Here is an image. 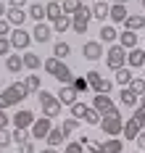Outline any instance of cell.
I'll list each match as a JSON object with an SVG mask.
<instances>
[{
	"label": "cell",
	"mask_w": 145,
	"mask_h": 153,
	"mask_svg": "<svg viewBox=\"0 0 145 153\" xmlns=\"http://www.w3.org/2000/svg\"><path fill=\"white\" fill-rule=\"evenodd\" d=\"M29 16L40 24L42 19H48V11H45V5H42V3H32V5H29Z\"/></svg>",
	"instance_id": "d4e9b609"
},
{
	"label": "cell",
	"mask_w": 145,
	"mask_h": 153,
	"mask_svg": "<svg viewBox=\"0 0 145 153\" xmlns=\"http://www.w3.org/2000/svg\"><path fill=\"white\" fill-rule=\"evenodd\" d=\"M82 119H84V122H87V124H100V119H103V116H100V114H98L95 108H87V111H84V116H82Z\"/></svg>",
	"instance_id": "74e56055"
},
{
	"label": "cell",
	"mask_w": 145,
	"mask_h": 153,
	"mask_svg": "<svg viewBox=\"0 0 145 153\" xmlns=\"http://www.w3.org/2000/svg\"><path fill=\"white\" fill-rule=\"evenodd\" d=\"M11 140H13V143H16V145H21V143H27V140H29V132H27V129H13V132H11Z\"/></svg>",
	"instance_id": "8d00e7d4"
},
{
	"label": "cell",
	"mask_w": 145,
	"mask_h": 153,
	"mask_svg": "<svg viewBox=\"0 0 145 153\" xmlns=\"http://www.w3.org/2000/svg\"><path fill=\"white\" fill-rule=\"evenodd\" d=\"M55 79H58V85H71L74 82V74H71V69L66 63H61V69L55 71Z\"/></svg>",
	"instance_id": "603a6c76"
},
{
	"label": "cell",
	"mask_w": 145,
	"mask_h": 153,
	"mask_svg": "<svg viewBox=\"0 0 145 153\" xmlns=\"http://www.w3.org/2000/svg\"><path fill=\"white\" fill-rule=\"evenodd\" d=\"M27 16H29V11H24V8H13V5L5 11V19H8L13 27H21V24L27 21Z\"/></svg>",
	"instance_id": "7c38bea8"
},
{
	"label": "cell",
	"mask_w": 145,
	"mask_h": 153,
	"mask_svg": "<svg viewBox=\"0 0 145 153\" xmlns=\"http://www.w3.org/2000/svg\"><path fill=\"white\" fill-rule=\"evenodd\" d=\"M8 34H11V21L0 19V37H8Z\"/></svg>",
	"instance_id": "7dc6e473"
},
{
	"label": "cell",
	"mask_w": 145,
	"mask_h": 153,
	"mask_svg": "<svg viewBox=\"0 0 145 153\" xmlns=\"http://www.w3.org/2000/svg\"><path fill=\"white\" fill-rule=\"evenodd\" d=\"M84 111H87V106H84L82 100H77V103L71 106V116H74V119H82V116H84Z\"/></svg>",
	"instance_id": "b9f144b4"
},
{
	"label": "cell",
	"mask_w": 145,
	"mask_h": 153,
	"mask_svg": "<svg viewBox=\"0 0 145 153\" xmlns=\"http://www.w3.org/2000/svg\"><path fill=\"white\" fill-rule=\"evenodd\" d=\"M140 148H143V153H145V129H140V135H137V140H135Z\"/></svg>",
	"instance_id": "f5cc1de1"
},
{
	"label": "cell",
	"mask_w": 145,
	"mask_h": 153,
	"mask_svg": "<svg viewBox=\"0 0 145 153\" xmlns=\"http://www.w3.org/2000/svg\"><path fill=\"white\" fill-rule=\"evenodd\" d=\"M108 13H111V5H108V3L98 0L95 5H92V16H95V19H100V21H103V19H108Z\"/></svg>",
	"instance_id": "cb8c5ba5"
},
{
	"label": "cell",
	"mask_w": 145,
	"mask_h": 153,
	"mask_svg": "<svg viewBox=\"0 0 145 153\" xmlns=\"http://www.w3.org/2000/svg\"><path fill=\"white\" fill-rule=\"evenodd\" d=\"M127 8H124V5H119V3H113L111 5V13H108V19H111L113 24H124V21H127Z\"/></svg>",
	"instance_id": "d6986e66"
},
{
	"label": "cell",
	"mask_w": 145,
	"mask_h": 153,
	"mask_svg": "<svg viewBox=\"0 0 145 153\" xmlns=\"http://www.w3.org/2000/svg\"><path fill=\"white\" fill-rule=\"evenodd\" d=\"M82 56H84L87 61H100V58H103V45L95 42V40H90V42L82 45Z\"/></svg>",
	"instance_id": "ba28073f"
},
{
	"label": "cell",
	"mask_w": 145,
	"mask_h": 153,
	"mask_svg": "<svg viewBox=\"0 0 145 153\" xmlns=\"http://www.w3.org/2000/svg\"><path fill=\"white\" fill-rule=\"evenodd\" d=\"M143 8H145V0H143Z\"/></svg>",
	"instance_id": "91938a15"
},
{
	"label": "cell",
	"mask_w": 145,
	"mask_h": 153,
	"mask_svg": "<svg viewBox=\"0 0 145 153\" xmlns=\"http://www.w3.org/2000/svg\"><path fill=\"white\" fill-rule=\"evenodd\" d=\"M61 8H64V13L74 16V13L82 8V0H64V3H61Z\"/></svg>",
	"instance_id": "d6a6232c"
},
{
	"label": "cell",
	"mask_w": 145,
	"mask_h": 153,
	"mask_svg": "<svg viewBox=\"0 0 145 153\" xmlns=\"http://www.w3.org/2000/svg\"><path fill=\"white\" fill-rule=\"evenodd\" d=\"M69 53H71V45H69V42H55V45H53V56L61 58V61H64Z\"/></svg>",
	"instance_id": "f546056e"
},
{
	"label": "cell",
	"mask_w": 145,
	"mask_h": 153,
	"mask_svg": "<svg viewBox=\"0 0 145 153\" xmlns=\"http://www.w3.org/2000/svg\"><path fill=\"white\" fill-rule=\"evenodd\" d=\"M5 69H8L11 74H18V71L24 69V58H21V56H8V58H5Z\"/></svg>",
	"instance_id": "7402d4cb"
},
{
	"label": "cell",
	"mask_w": 145,
	"mask_h": 153,
	"mask_svg": "<svg viewBox=\"0 0 145 153\" xmlns=\"http://www.w3.org/2000/svg\"><path fill=\"white\" fill-rule=\"evenodd\" d=\"M24 82H27L29 92H40V90H42V87H40V76H37V74H29L27 79H24Z\"/></svg>",
	"instance_id": "60d3db41"
},
{
	"label": "cell",
	"mask_w": 145,
	"mask_h": 153,
	"mask_svg": "<svg viewBox=\"0 0 145 153\" xmlns=\"http://www.w3.org/2000/svg\"><path fill=\"white\" fill-rule=\"evenodd\" d=\"M129 87H132V90L143 98V95H145V79H143V76H135V79L129 82Z\"/></svg>",
	"instance_id": "f35d334b"
},
{
	"label": "cell",
	"mask_w": 145,
	"mask_h": 153,
	"mask_svg": "<svg viewBox=\"0 0 145 153\" xmlns=\"http://www.w3.org/2000/svg\"><path fill=\"white\" fill-rule=\"evenodd\" d=\"M119 45L124 48V50H132V48H137V32L124 29L121 34H119Z\"/></svg>",
	"instance_id": "e0dca14e"
},
{
	"label": "cell",
	"mask_w": 145,
	"mask_h": 153,
	"mask_svg": "<svg viewBox=\"0 0 145 153\" xmlns=\"http://www.w3.org/2000/svg\"><path fill=\"white\" fill-rule=\"evenodd\" d=\"M71 85H74V90L79 92V95L90 90V82H87V76H74V82H71Z\"/></svg>",
	"instance_id": "d590c367"
},
{
	"label": "cell",
	"mask_w": 145,
	"mask_h": 153,
	"mask_svg": "<svg viewBox=\"0 0 145 153\" xmlns=\"http://www.w3.org/2000/svg\"><path fill=\"white\" fill-rule=\"evenodd\" d=\"M127 63H129V69L145 66V50H143V48H132V50L127 53Z\"/></svg>",
	"instance_id": "5bb4252c"
},
{
	"label": "cell",
	"mask_w": 145,
	"mask_h": 153,
	"mask_svg": "<svg viewBox=\"0 0 145 153\" xmlns=\"http://www.w3.org/2000/svg\"><path fill=\"white\" fill-rule=\"evenodd\" d=\"M18 153H34V145L27 140V143H21V145H18Z\"/></svg>",
	"instance_id": "f907efd6"
},
{
	"label": "cell",
	"mask_w": 145,
	"mask_h": 153,
	"mask_svg": "<svg viewBox=\"0 0 145 153\" xmlns=\"http://www.w3.org/2000/svg\"><path fill=\"white\" fill-rule=\"evenodd\" d=\"M61 129H64V135L69 137L71 132L79 129V119H74V116H71V119H64V122H61Z\"/></svg>",
	"instance_id": "1f68e13d"
},
{
	"label": "cell",
	"mask_w": 145,
	"mask_h": 153,
	"mask_svg": "<svg viewBox=\"0 0 145 153\" xmlns=\"http://www.w3.org/2000/svg\"><path fill=\"white\" fill-rule=\"evenodd\" d=\"M124 143L121 140H103L100 143V153H121Z\"/></svg>",
	"instance_id": "44dd1931"
},
{
	"label": "cell",
	"mask_w": 145,
	"mask_h": 153,
	"mask_svg": "<svg viewBox=\"0 0 145 153\" xmlns=\"http://www.w3.org/2000/svg\"><path fill=\"white\" fill-rule=\"evenodd\" d=\"M124 61H127V50L121 45H111L108 48V53H106V63H108V69H121L124 66Z\"/></svg>",
	"instance_id": "277c9868"
},
{
	"label": "cell",
	"mask_w": 145,
	"mask_h": 153,
	"mask_svg": "<svg viewBox=\"0 0 145 153\" xmlns=\"http://www.w3.org/2000/svg\"><path fill=\"white\" fill-rule=\"evenodd\" d=\"M84 148H87L90 153H100V143H92V140L87 137V140H84Z\"/></svg>",
	"instance_id": "681fc988"
},
{
	"label": "cell",
	"mask_w": 145,
	"mask_h": 153,
	"mask_svg": "<svg viewBox=\"0 0 145 153\" xmlns=\"http://www.w3.org/2000/svg\"><path fill=\"white\" fill-rule=\"evenodd\" d=\"M84 76H87L90 87H92L95 92H103V95H108V92H111L113 82H111V79H103V74H100V71H87Z\"/></svg>",
	"instance_id": "5b68a950"
},
{
	"label": "cell",
	"mask_w": 145,
	"mask_h": 153,
	"mask_svg": "<svg viewBox=\"0 0 145 153\" xmlns=\"http://www.w3.org/2000/svg\"><path fill=\"white\" fill-rule=\"evenodd\" d=\"M116 3H119V5H124V3H127V0H116Z\"/></svg>",
	"instance_id": "6f0895ef"
},
{
	"label": "cell",
	"mask_w": 145,
	"mask_h": 153,
	"mask_svg": "<svg viewBox=\"0 0 145 153\" xmlns=\"http://www.w3.org/2000/svg\"><path fill=\"white\" fill-rule=\"evenodd\" d=\"M13 140H11V132L8 129H0V148H8Z\"/></svg>",
	"instance_id": "f6af8a7d"
},
{
	"label": "cell",
	"mask_w": 145,
	"mask_h": 153,
	"mask_svg": "<svg viewBox=\"0 0 145 153\" xmlns=\"http://www.w3.org/2000/svg\"><path fill=\"white\" fill-rule=\"evenodd\" d=\"M8 124H11V116H8L5 111H0V129H5Z\"/></svg>",
	"instance_id": "816d5d0a"
},
{
	"label": "cell",
	"mask_w": 145,
	"mask_h": 153,
	"mask_svg": "<svg viewBox=\"0 0 145 153\" xmlns=\"http://www.w3.org/2000/svg\"><path fill=\"white\" fill-rule=\"evenodd\" d=\"M100 40L103 42H113V40H119V32L113 27H100Z\"/></svg>",
	"instance_id": "836d02e7"
},
{
	"label": "cell",
	"mask_w": 145,
	"mask_h": 153,
	"mask_svg": "<svg viewBox=\"0 0 145 153\" xmlns=\"http://www.w3.org/2000/svg\"><path fill=\"white\" fill-rule=\"evenodd\" d=\"M11 122H13V127H18V129H29L34 124V114L24 108V111H18L16 116H11Z\"/></svg>",
	"instance_id": "9c48e42d"
},
{
	"label": "cell",
	"mask_w": 145,
	"mask_h": 153,
	"mask_svg": "<svg viewBox=\"0 0 145 153\" xmlns=\"http://www.w3.org/2000/svg\"><path fill=\"white\" fill-rule=\"evenodd\" d=\"M119 100H121V106L135 108L137 103H140V95L132 90V87H121V92H119Z\"/></svg>",
	"instance_id": "8fae6325"
},
{
	"label": "cell",
	"mask_w": 145,
	"mask_h": 153,
	"mask_svg": "<svg viewBox=\"0 0 145 153\" xmlns=\"http://www.w3.org/2000/svg\"><path fill=\"white\" fill-rule=\"evenodd\" d=\"M45 140H48V145H50V148H55V145H61V143L66 140V135H64V129H50Z\"/></svg>",
	"instance_id": "83f0119b"
},
{
	"label": "cell",
	"mask_w": 145,
	"mask_h": 153,
	"mask_svg": "<svg viewBox=\"0 0 145 153\" xmlns=\"http://www.w3.org/2000/svg\"><path fill=\"white\" fill-rule=\"evenodd\" d=\"M8 3H11L13 8H24V5H27V0H8Z\"/></svg>",
	"instance_id": "db71d44e"
},
{
	"label": "cell",
	"mask_w": 145,
	"mask_h": 153,
	"mask_svg": "<svg viewBox=\"0 0 145 153\" xmlns=\"http://www.w3.org/2000/svg\"><path fill=\"white\" fill-rule=\"evenodd\" d=\"M140 103H143V106H145V98H140Z\"/></svg>",
	"instance_id": "680465c9"
},
{
	"label": "cell",
	"mask_w": 145,
	"mask_h": 153,
	"mask_svg": "<svg viewBox=\"0 0 145 153\" xmlns=\"http://www.w3.org/2000/svg\"><path fill=\"white\" fill-rule=\"evenodd\" d=\"M132 79H135L132 69H124V66H121V69H116V82H119L121 87H129V82H132Z\"/></svg>",
	"instance_id": "484cf974"
},
{
	"label": "cell",
	"mask_w": 145,
	"mask_h": 153,
	"mask_svg": "<svg viewBox=\"0 0 145 153\" xmlns=\"http://www.w3.org/2000/svg\"><path fill=\"white\" fill-rule=\"evenodd\" d=\"M45 11H48V19H50V21H55V19H61V16H64L61 3H48V5H45Z\"/></svg>",
	"instance_id": "f1b7e54d"
},
{
	"label": "cell",
	"mask_w": 145,
	"mask_h": 153,
	"mask_svg": "<svg viewBox=\"0 0 145 153\" xmlns=\"http://www.w3.org/2000/svg\"><path fill=\"white\" fill-rule=\"evenodd\" d=\"M64 153H84V145H82L79 140H74V143H69L64 148Z\"/></svg>",
	"instance_id": "ee69618b"
},
{
	"label": "cell",
	"mask_w": 145,
	"mask_h": 153,
	"mask_svg": "<svg viewBox=\"0 0 145 153\" xmlns=\"http://www.w3.org/2000/svg\"><path fill=\"white\" fill-rule=\"evenodd\" d=\"M61 106H64V103H61L58 98L50 100V103H45V106H42V116H48V119H58V116H61Z\"/></svg>",
	"instance_id": "ac0fdd59"
},
{
	"label": "cell",
	"mask_w": 145,
	"mask_h": 153,
	"mask_svg": "<svg viewBox=\"0 0 145 153\" xmlns=\"http://www.w3.org/2000/svg\"><path fill=\"white\" fill-rule=\"evenodd\" d=\"M58 95H53V92H48V90H40L37 92V100H40V106H45V103H50V100H55Z\"/></svg>",
	"instance_id": "7bdbcfd3"
},
{
	"label": "cell",
	"mask_w": 145,
	"mask_h": 153,
	"mask_svg": "<svg viewBox=\"0 0 145 153\" xmlns=\"http://www.w3.org/2000/svg\"><path fill=\"white\" fill-rule=\"evenodd\" d=\"M5 11H8V8H5V5L0 3V19H5Z\"/></svg>",
	"instance_id": "11a10c76"
},
{
	"label": "cell",
	"mask_w": 145,
	"mask_h": 153,
	"mask_svg": "<svg viewBox=\"0 0 145 153\" xmlns=\"http://www.w3.org/2000/svg\"><path fill=\"white\" fill-rule=\"evenodd\" d=\"M13 48H11V40L8 37H0V56H8Z\"/></svg>",
	"instance_id": "bcb514c9"
},
{
	"label": "cell",
	"mask_w": 145,
	"mask_h": 153,
	"mask_svg": "<svg viewBox=\"0 0 145 153\" xmlns=\"http://www.w3.org/2000/svg\"><path fill=\"white\" fill-rule=\"evenodd\" d=\"M0 151H3V148H0Z\"/></svg>",
	"instance_id": "94428289"
},
{
	"label": "cell",
	"mask_w": 145,
	"mask_h": 153,
	"mask_svg": "<svg viewBox=\"0 0 145 153\" xmlns=\"http://www.w3.org/2000/svg\"><path fill=\"white\" fill-rule=\"evenodd\" d=\"M90 19H92V8L82 5L79 11L71 16V29L77 32V34H84V32H87V27H90Z\"/></svg>",
	"instance_id": "7a4b0ae2"
},
{
	"label": "cell",
	"mask_w": 145,
	"mask_h": 153,
	"mask_svg": "<svg viewBox=\"0 0 145 153\" xmlns=\"http://www.w3.org/2000/svg\"><path fill=\"white\" fill-rule=\"evenodd\" d=\"M8 40H11V48L13 50H27L29 42H32V32H27L24 27H16V29L8 34Z\"/></svg>",
	"instance_id": "3957f363"
},
{
	"label": "cell",
	"mask_w": 145,
	"mask_h": 153,
	"mask_svg": "<svg viewBox=\"0 0 145 153\" xmlns=\"http://www.w3.org/2000/svg\"><path fill=\"white\" fill-rule=\"evenodd\" d=\"M66 29H71V16H69V13H64L61 19H55V21H53V32H58V34H61V32H66Z\"/></svg>",
	"instance_id": "4316f807"
},
{
	"label": "cell",
	"mask_w": 145,
	"mask_h": 153,
	"mask_svg": "<svg viewBox=\"0 0 145 153\" xmlns=\"http://www.w3.org/2000/svg\"><path fill=\"white\" fill-rule=\"evenodd\" d=\"M40 153H55V151H53V148H48V151H40Z\"/></svg>",
	"instance_id": "9f6ffc18"
},
{
	"label": "cell",
	"mask_w": 145,
	"mask_h": 153,
	"mask_svg": "<svg viewBox=\"0 0 145 153\" xmlns=\"http://www.w3.org/2000/svg\"><path fill=\"white\" fill-rule=\"evenodd\" d=\"M135 119H137V122H140V124L145 127V106H143V103L135 108Z\"/></svg>",
	"instance_id": "c3c4849f"
},
{
	"label": "cell",
	"mask_w": 145,
	"mask_h": 153,
	"mask_svg": "<svg viewBox=\"0 0 145 153\" xmlns=\"http://www.w3.org/2000/svg\"><path fill=\"white\" fill-rule=\"evenodd\" d=\"M92 108H95V111L100 114V116H106V114H111V111H113L116 106H113V100L108 98V95H103V92H98L95 98H92Z\"/></svg>",
	"instance_id": "52a82bcc"
},
{
	"label": "cell",
	"mask_w": 145,
	"mask_h": 153,
	"mask_svg": "<svg viewBox=\"0 0 145 153\" xmlns=\"http://www.w3.org/2000/svg\"><path fill=\"white\" fill-rule=\"evenodd\" d=\"M18 100H21V98H18L11 87L3 90V92H0V111H5V108H11V106H18Z\"/></svg>",
	"instance_id": "2e32d148"
},
{
	"label": "cell",
	"mask_w": 145,
	"mask_h": 153,
	"mask_svg": "<svg viewBox=\"0 0 145 153\" xmlns=\"http://www.w3.org/2000/svg\"><path fill=\"white\" fill-rule=\"evenodd\" d=\"M21 58H24V69H32V71L40 69V56H34V53H24Z\"/></svg>",
	"instance_id": "4dcf8cb0"
},
{
	"label": "cell",
	"mask_w": 145,
	"mask_h": 153,
	"mask_svg": "<svg viewBox=\"0 0 145 153\" xmlns=\"http://www.w3.org/2000/svg\"><path fill=\"white\" fill-rule=\"evenodd\" d=\"M61 63H64V61H61V58H55V56H53V58H48V61L42 63V69H45L48 74H53V76H55V71L61 69Z\"/></svg>",
	"instance_id": "e575fe53"
},
{
	"label": "cell",
	"mask_w": 145,
	"mask_h": 153,
	"mask_svg": "<svg viewBox=\"0 0 145 153\" xmlns=\"http://www.w3.org/2000/svg\"><path fill=\"white\" fill-rule=\"evenodd\" d=\"M98 127H100L108 137H116V135H121V132H124V119H121V114L113 108L111 114H106V116L100 119V124H98Z\"/></svg>",
	"instance_id": "6da1fadb"
},
{
	"label": "cell",
	"mask_w": 145,
	"mask_h": 153,
	"mask_svg": "<svg viewBox=\"0 0 145 153\" xmlns=\"http://www.w3.org/2000/svg\"><path fill=\"white\" fill-rule=\"evenodd\" d=\"M77 98H79V92L74 90V85H64L61 92H58V100H61L64 106H74V103H77Z\"/></svg>",
	"instance_id": "30bf717a"
},
{
	"label": "cell",
	"mask_w": 145,
	"mask_h": 153,
	"mask_svg": "<svg viewBox=\"0 0 145 153\" xmlns=\"http://www.w3.org/2000/svg\"><path fill=\"white\" fill-rule=\"evenodd\" d=\"M50 129H53V127H50V119L48 116H40V119H34V124L29 127V135H32L34 140H45Z\"/></svg>",
	"instance_id": "8992f818"
},
{
	"label": "cell",
	"mask_w": 145,
	"mask_h": 153,
	"mask_svg": "<svg viewBox=\"0 0 145 153\" xmlns=\"http://www.w3.org/2000/svg\"><path fill=\"white\" fill-rule=\"evenodd\" d=\"M11 90L16 92V95L21 98V100H24V98L29 95V87H27V82H13V85H11Z\"/></svg>",
	"instance_id": "ab89813d"
},
{
	"label": "cell",
	"mask_w": 145,
	"mask_h": 153,
	"mask_svg": "<svg viewBox=\"0 0 145 153\" xmlns=\"http://www.w3.org/2000/svg\"><path fill=\"white\" fill-rule=\"evenodd\" d=\"M140 129H143V124L137 122L135 116H132V119H127V122H124V140H137Z\"/></svg>",
	"instance_id": "9a60e30c"
},
{
	"label": "cell",
	"mask_w": 145,
	"mask_h": 153,
	"mask_svg": "<svg viewBox=\"0 0 145 153\" xmlns=\"http://www.w3.org/2000/svg\"><path fill=\"white\" fill-rule=\"evenodd\" d=\"M143 27H145V16H140V13L127 16V21H124V29H129V32H137V29H143Z\"/></svg>",
	"instance_id": "ffe728a7"
},
{
	"label": "cell",
	"mask_w": 145,
	"mask_h": 153,
	"mask_svg": "<svg viewBox=\"0 0 145 153\" xmlns=\"http://www.w3.org/2000/svg\"><path fill=\"white\" fill-rule=\"evenodd\" d=\"M50 34H53V27H48V24H42V21H40V24L32 29V40H34V42H48Z\"/></svg>",
	"instance_id": "4fadbf2b"
}]
</instances>
